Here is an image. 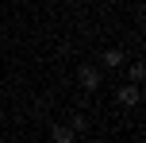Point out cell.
I'll use <instances>...</instances> for the list:
<instances>
[{
    "instance_id": "1",
    "label": "cell",
    "mask_w": 146,
    "mask_h": 143,
    "mask_svg": "<svg viewBox=\"0 0 146 143\" xmlns=\"http://www.w3.org/2000/svg\"><path fill=\"white\" fill-rule=\"evenodd\" d=\"M77 81H81V89L96 93V89H100V81H104V77H100V70H96L92 62H81V66H77Z\"/></svg>"
},
{
    "instance_id": "2",
    "label": "cell",
    "mask_w": 146,
    "mask_h": 143,
    "mask_svg": "<svg viewBox=\"0 0 146 143\" xmlns=\"http://www.w3.org/2000/svg\"><path fill=\"white\" fill-rule=\"evenodd\" d=\"M139 101H142V89H139V85H119V93H115V105L119 108H135Z\"/></svg>"
},
{
    "instance_id": "3",
    "label": "cell",
    "mask_w": 146,
    "mask_h": 143,
    "mask_svg": "<svg viewBox=\"0 0 146 143\" xmlns=\"http://www.w3.org/2000/svg\"><path fill=\"white\" fill-rule=\"evenodd\" d=\"M123 50H119V46H108V50H104L100 54V66H108V70H119V66H123Z\"/></svg>"
},
{
    "instance_id": "4",
    "label": "cell",
    "mask_w": 146,
    "mask_h": 143,
    "mask_svg": "<svg viewBox=\"0 0 146 143\" xmlns=\"http://www.w3.org/2000/svg\"><path fill=\"white\" fill-rule=\"evenodd\" d=\"M50 139L54 143H73V128H69V124H54V128H50Z\"/></svg>"
},
{
    "instance_id": "5",
    "label": "cell",
    "mask_w": 146,
    "mask_h": 143,
    "mask_svg": "<svg viewBox=\"0 0 146 143\" xmlns=\"http://www.w3.org/2000/svg\"><path fill=\"white\" fill-rule=\"evenodd\" d=\"M66 124H69V128H73V136H81V132L88 128V120H85V116H81V112H77V116H69Z\"/></svg>"
},
{
    "instance_id": "6",
    "label": "cell",
    "mask_w": 146,
    "mask_h": 143,
    "mask_svg": "<svg viewBox=\"0 0 146 143\" xmlns=\"http://www.w3.org/2000/svg\"><path fill=\"white\" fill-rule=\"evenodd\" d=\"M127 74H131V85H139V81H142V74H146V70H142V62H131V70H127Z\"/></svg>"
},
{
    "instance_id": "7",
    "label": "cell",
    "mask_w": 146,
    "mask_h": 143,
    "mask_svg": "<svg viewBox=\"0 0 146 143\" xmlns=\"http://www.w3.org/2000/svg\"><path fill=\"white\" fill-rule=\"evenodd\" d=\"M88 143H96V139H88Z\"/></svg>"
}]
</instances>
